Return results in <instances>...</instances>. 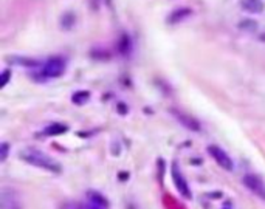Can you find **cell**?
Listing matches in <instances>:
<instances>
[{
    "mask_svg": "<svg viewBox=\"0 0 265 209\" xmlns=\"http://www.w3.org/2000/svg\"><path fill=\"white\" fill-rule=\"evenodd\" d=\"M21 158L25 160L27 163L33 164V166L42 167V169L50 170L53 174H59L62 170L61 166L53 158H50L48 155H45L44 152L36 150V149H25V150H22L21 152Z\"/></svg>",
    "mask_w": 265,
    "mask_h": 209,
    "instance_id": "1",
    "label": "cell"
},
{
    "mask_svg": "<svg viewBox=\"0 0 265 209\" xmlns=\"http://www.w3.org/2000/svg\"><path fill=\"white\" fill-rule=\"evenodd\" d=\"M172 180H174V184H175L177 191H179L185 198H188V200L193 198L191 189H190L186 180L183 178V174H182V170H180V167H179V164H177V163L172 164Z\"/></svg>",
    "mask_w": 265,
    "mask_h": 209,
    "instance_id": "2",
    "label": "cell"
},
{
    "mask_svg": "<svg viewBox=\"0 0 265 209\" xmlns=\"http://www.w3.org/2000/svg\"><path fill=\"white\" fill-rule=\"evenodd\" d=\"M243 184H245L254 195H257L260 200L265 201V181H263L260 177H257V175H254V174H247V175L243 177Z\"/></svg>",
    "mask_w": 265,
    "mask_h": 209,
    "instance_id": "3",
    "label": "cell"
},
{
    "mask_svg": "<svg viewBox=\"0 0 265 209\" xmlns=\"http://www.w3.org/2000/svg\"><path fill=\"white\" fill-rule=\"evenodd\" d=\"M65 71V62L61 58H53L50 59L42 70V74L47 78H59Z\"/></svg>",
    "mask_w": 265,
    "mask_h": 209,
    "instance_id": "4",
    "label": "cell"
},
{
    "mask_svg": "<svg viewBox=\"0 0 265 209\" xmlns=\"http://www.w3.org/2000/svg\"><path fill=\"white\" fill-rule=\"evenodd\" d=\"M208 152H210V155L216 160V163L220 167H223L225 170H233V161H231V158L228 157V154L225 150H222L217 146H210Z\"/></svg>",
    "mask_w": 265,
    "mask_h": 209,
    "instance_id": "5",
    "label": "cell"
},
{
    "mask_svg": "<svg viewBox=\"0 0 265 209\" xmlns=\"http://www.w3.org/2000/svg\"><path fill=\"white\" fill-rule=\"evenodd\" d=\"M172 113L177 117V120H179L185 127H188V129H191V130H194V132H199V130H200V123L196 121V120H194L193 117H190L188 113H182V112H179V110H174Z\"/></svg>",
    "mask_w": 265,
    "mask_h": 209,
    "instance_id": "6",
    "label": "cell"
},
{
    "mask_svg": "<svg viewBox=\"0 0 265 209\" xmlns=\"http://www.w3.org/2000/svg\"><path fill=\"white\" fill-rule=\"evenodd\" d=\"M240 7L248 13H260L263 10L260 0H240Z\"/></svg>",
    "mask_w": 265,
    "mask_h": 209,
    "instance_id": "7",
    "label": "cell"
},
{
    "mask_svg": "<svg viewBox=\"0 0 265 209\" xmlns=\"http://www.w3.org/2000/svg\"><path fill=\"white\" fill-rule=\"evenodd\" d=\"M87 198H88V201L93 203V204H98V206H101V207L109 209V201H107L103 195H100L98 192H88V194H87Z\"/></svg>",
    "mask_w": 265,
    "mask_h": 209,
    "instance_id": "8",
    "label": "cell"
},
{
    "mask_svg": "<svg viewBox=\"0 0 265 209\" xmlns=\"http://www.w3.org/2000/svg\"><path fill=\"white\" fill-rule=\"evenodd\" d=\"M64 132H67V126H64V124H50L45 129L47 135H61Z\"/></svg>",
    "mask_w": 265,
    "mask_h": 209,
    "instance_id": "9",
    "label": "cell"
},
{
    "mask_svg": "<svg viewBox=\"0 0 265 209\" xmlns=\"http://www.w3.org/2000/svg\"><path fill=\"white\" fill-rule=\"evenodd\" d=\"M88 98H90V93H88V91H78V93L73 94V102H76V104H84Z\"/></svg>",
    "mask_w": 265,
    "mask_h": 209,
    "instance_id": "10",
    "label": "cell"
},
{
    "mask_svg": "<svg viewBox=\"0 0 265 209\" xmlns=\"http://www.w3.org/2000/svg\"><path fill=\"white\" fill-rule=\"evenodd\" d=\"M62 209H87V204H81V203H65L62 206Z\"/></svg>",
    "mask_w": 265,
    "mask_h": 209,
    "instance_id": "11",
    "label": "cell"
},
{
    "mask_svg": "<svg viewBox=\"0 0 265 209\" xmlns=\"http://www.w3.org/2000/svg\"><path fill=\"white\" fill-rule=\"evenodd\" d=\"M7 155H8V144L4 143V144H2V157H0V160L5 161V160H7Z\"/></svg>",
    "mask_w": 265,
    "mask_h": 209,
    "instance_id": "12",
    "label": "cell"
},
{
    "mask_svg": "<svg viewBox=\"0 0 265 209\" xmlns=\"http://www.w3.org/2000/svg\"><path fill=\"white\" fill-rule=\"evenodd\" d=\"M8 79H10V71H8V70H5V71H4V81H2V87H5V85H7Z\"/></svg>",
    "mask_w": 265,
    "mask_h": 209,
    "instance_id": "13",
    "label": "cell"
}]
</instances>
